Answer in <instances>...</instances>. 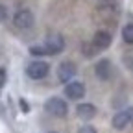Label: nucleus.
I'll return each instance as SVG.
<instances>
[{
    "mask_svg": "<svg viewBox=\"0 0 133 133\" xmlns=\"http://www.w3.org/2000/svg\"><path fill=\"white\" fill-rule=\"evenodd\" d=\"M111 41H113V37H111L109 31L98 30V31L94 33V37H92V46H94L96 50H107V48L111 46Z\"/></svg>",
    "mask_w": 133,
    "mask_h": 133,
    "instance_id": "9",
    "label": "nucleus"
},
{
    "mask_svg": "<svg viewBox=\"0 0 133 133\" xmlns=\"http://www.w3.org/2000/svg\"><path fill=\"white\" fill-rule=\"evenodd\" d=\"M8 17H9V11L4 4H0V22H6L8 21Z\"/></svg>",
    "mask_w": 133,
    "mask_h": 133,
    "instance_id": "13",
    "label": "nucleus"
},
{
    "mask_svg": "<svg viewBox=\"0 0 133 133\" xmlns=\"http://www.w3.org/2000/svg\"><path fill=\"white\" fill-rule=\"evenodd\" d=\"M44 46L48 50V56L61 54L65 50V39L59 35V33H48L46 39H44Z\"/></svg>",
    "mask_w": 133,
    "mask_h": 133,
    "instance_id": "4",
    "label": "nucleus"
},
{
    "mask_svg": "<svg viewBox=\"0 0 133 133\" xmlns=\"http://www.w3.org/2000/svg\"><path fill=\"white\" fill-rule=\"evenodd\" d=\"M131 120H133V107H126V109L118 111V113L113 116L111 124H113L115 129H124Z\"/></svg>",
    "mask_w": 133,
    "mask_h": 133,
    "instance_id": "6",
    "label": "nucleus"
},
{
    "mask_svg": "<svg viewBox=\"0 0 133 133\" xmlns=\"http://www.w3.org/2000/svg\"><path fill=\"white\" fill-rule=\"evenodd\" d=\"M122 39L128 44H133V24H126L122 28Z\"/></svg>",
    "mask_w": 133,
    "mask_h": 133,
    "instance_id": "11",
    "label": "nucleus"
},
{
    "mask_svg": "<svg viewBox=\"0 0 133 133\" xmlns=\"http://www.w3.org/2000/svg\"><path fill=\"white\" fill-rule=\"evenodd\" d=\"M13 24L19 30H30L33 24H35V17L30 9H19L13 15Z\"/></svg>",
    "mask_w": 133,
    "mask_h": 133,
    "instance_id": "3",
    "label": "nucleus"
},
{
    "mask_svg": "<svg viewBox=\"0 0 133 133\" xmlns=\"http://www.w3.org/2000/svg\"><path fill=\"white\" fill-rule=\"evenodd\" d=\"M19 105H21V111H22V113H28V111H30V105H28V102H26L24 98L19 100Z\"/></svg>",
    "mask_w": 133,
    "mask_h": 133,
    "instance_id": "16",
    "label": "nucleus"
},
{
    "mask_svg": "<svg viewBox=\"0 0 133 133\" xmlns=\"http://www.w3.org/2000/svg\"><path fill=\"white\" fill-rule=\"evenodd\" d=\"M30 54L35 56V57H39V56H48V50H46L44 44H35V46H30Z\"/></svg>",
    "mask_w": 133,
    "mask_h": 133,
    "instance_id": "12",
    "label": "nucleus"
},
{
    "mask_svg": "<svg viewBox=\"0 0 133 133\" xmlns=\"http://www.w3.org/2000/svg\"><path fill=\"white\" fill-rule=\"evenodd\" d=\"M65 96L70 100H81L85 96V85L81 81H69L65 85Z\"/></svg>",
    "mask_w": 133,
    "mask_h": 133,
    "instance_id": "7",
    "label": "nucleus"
},
{
    "mask_svg": "<svg viewBox=\"0 0 133 133\" xmlns=\"http://www.w3.org/2000/svg\"><path fill=\"white\" fill-rule=\"evenodd\" d=\"M48 72H50V65L43 59H35V61L28 63V66H26V76L31 79H43V78H46Z\"/></svg>",
    "mask_w": 133,
    "mask_h": 133,
    "instance_id": "2",
    "label": "nucleus"
},
{
    "mask_svg": "<svg viewBox=\"0 0 133 133\" xmlns=\"http://www.w3.org/2000/svg\"><path fill=\"white\" fill-rule=\"evenodd\" d=\"M76 115L79 116L81 120H91L96 116V107L92 104H78L76 107Z\"/></svg>",
    "mask_w": 133,
    "mask_h": 133,
    "instance_id": "10",
    "label": "nucleus"
},
{
    "mask_svg": "<svg viewBox=\"0 0 133 133\" xmlns=\"http://www.w3.org/2000/svg\"><path fill=\"white\" fill-rule=\"evenodd\" d=\"M94 74H96L98 79H102V81L111 79V76H113V63L109 59H100L96 63V66H94Z\"/></svg>",
    "mask_w": 133,
    "mask_h": 133,
    "instance_id": "8",
    "label": "nucleus"
},
{
    "mask_svg": "<svg viewBox=\"0 0 133 133\" xmlns=\"http://www.w3.org/2000/svg\"><path fill=\"white\" fill-rule=\"evenodd\" d=\"M6 79H8V74H6V69L4 66H0V89L6 85Z\"/></svg>",
    "mask_w": 133,
    "mask_h": 133,
    "instance_id": "15",
    "label": "nucleus"
},
{
    "mask_svg": "<svg viewBox=\"0 0 133 133\" xmlns=\"http://www.w3.org/2000/svg\"><path fill=\"white\" fill-rule=\"evenodd\" d=\"M44 109H46V113L57 116V118H63V116H66V113H69V105H66V102L61 100L59 96L48 98L46 104H44Z\"/></svg>",
    "mask_w": 133,
    "mask_h": 133,
    "instance_id": "1",
    "label": "nucleus"
},
{
    "mask_svg": "<svg viewBox=\"0 0 133 133\" xmlns=\"http://www.w3.org/2000/svg\"><path fill=\"white\" fill-rule=\"evenodd\" d=\"M76 72H78L76 63H72V61H63V63L57 66V78H59V81H63V83L72 81V78L76 76Z\"/></svg>",
    "mask_w": 133,
    "mask_h": 133,
    "instance_id": "5",
    "label": "nucleus"
},
{
    "mask_svg": "<svg viewBox=\"0 0 133 133\" xmlns=\"http://www.w3.org/2000/svg\"><path fill=\"white\" fill-rule=\"evenodd\" d=\"M78 133H96V128H94V126L85 124V126H81V128L78 129Z\"/></svg>",
    "mask_w": 133,
    "mask_h": 133,
    "instance_id": "14",
    "label": "nucleus"
}]
</instances>
